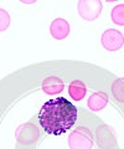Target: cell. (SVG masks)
Masks as SVG:
<instances>
[{"instance_id":"obj_2","label":"cell","mask_w":124,"mask_h":149,"mask_svg":"<svg viewBox=\"0 0 124 149\" xmlns=\"http://www.w3.org/2000/svg\"><path fill=\"white\" fill-rule=\"evenodd\" d=\"M68 144L71 149H92L93 137L88 129L77 128L71 133L68 138Z\"/></svg>"},{"instance_id":"obj_8","label":"cell","mask_w":124,"mask_h":149,"mask_svg":"<svg viewBox=\"0 0 124 149\" xmlns=\"http://www.w3.org/2000/svg\"><path fill=\"white\" fill-rule=\"evenodd\" d=\"M86 92H87L86 85L80 80L72 81L70 86H68V93L72 97V100L75 101H81L86 96Z\"/></svg>"},{"instance_id":"obj_9","label":"cell","mask_w":124,"mask_h":149,"mask_svg":"<svg viewBox=\"0 0 124 149\" xmlns=\"http://www.w3.org/2000/svg\"><path fill=\"white\" fill-rule=\"evenodd\" d=\"M112 95L119 103H124V77L117 78L112 83Z\"/></svg>"},{"instance_id":"obj_10","label":"cell","mask_w":124,"mask_h":149,"mask_svg":"<svg viewBox=\"0 0 124 149\" xmlns=\"http://www.w3.org/2000/svg\"><path fill=\"white\" fill-rule=\"evenodd\" d=\"M111 17L114 24L124 26V4H119L112 9Z\"/></svg>"},{"instance_id":"obj_5","label":"cell","mask_w":124,"mask_h":149,"mask_svg":"<svg viewBox=\"0 0 124 149\" xmlns=\"http://www.w3.org/2000/svg\"><path fill=\"white\" fill-rule=\"evenodd\" d=\"M50 34L56 40L66 39L68 34H70V24L62 17L55 19L51 22V25H50Z\"/></svg>"},{"instance_id":"obj_4","label":"cell","mask_w":124,"mask_h":149,"mask_svg":"<svg viewBox=\"0 0 124 149\" xmlns=\"http://www.w3.org/2000/svg\"><path fill=\"white\" fill-rule=\"evenodd\" d=\"M100 42H102V46L105 50L117 51L119 49H122V46L124 45V36L121 31L114 30V29H108L102 34Z\"/></svg>"},{"instance_id":"obj_6","label":"cell","mask_w":124,"mask_h":149,"mask_svg":"<svg viewBox=\"0 0 124 149\" xmlns=\"http://www.w3.org/2000/svg\"><path fill=\"white\" fill-rule=\"evenodd\" d=\"M42 90L47 95H58L63 91L65 88V85H63V81L60 77L56 76H50L46 77L42 81Z\"/></svg>"},{"instance_id":"obj_3","label":"cell","mask_w":124,"mask_h":149,"mask_svg":"<svg viewBox=\"0 0 124 149\" xmlns=\"http://www.w3.org/2000/svg\"><path fill=\"white\" fill-rule=\"evenodd\" d=\"M102 3L99 0H81L78 1V14L87 21L96 20L102 13Z\"/></svg>"},{"instance_id":"obj_1","label":"cell","mask_w":124,"mask_h":149,"mask_svg":"<svg viewBox=\"0 0 124 149\" xmlns=\"http://www.w3.org/2000/svg\"><path fill=\"white\" fill-rule=\"evenodd\" d=\"M77 119V108L63 97L50 100L41 107L39 122L48 134L61 136L72 128Z\"/></svg>"},{"instance_id":"obj_7","label":"cell","mask_w":124,"mask_h":149,"mask_svg":"<svg viewBox=\"0 0 124 149\" xmlns=\"http://www.w3.org/2000/svg\"><path fill=\"white\" fill-rule=\"evenodd\" d=\"M108 103V96L104 92H96L88 98V107L92 111L103 109Z\"/></svg>"},{"instance_id":"obj_11","label":"cell","mask_w":124,"mask_h":149,"mask_svg":"<svg viewBox=\"0 0 124 149\" xmlns=\"http://www.w3.org/2000/svg\"><path fill=\"white\" fill-rule=\"evenodd\" d=\"M10 21L11 19L8 11L0 8V31H5L10 25Z\"/></svg>"}]
</instances>
